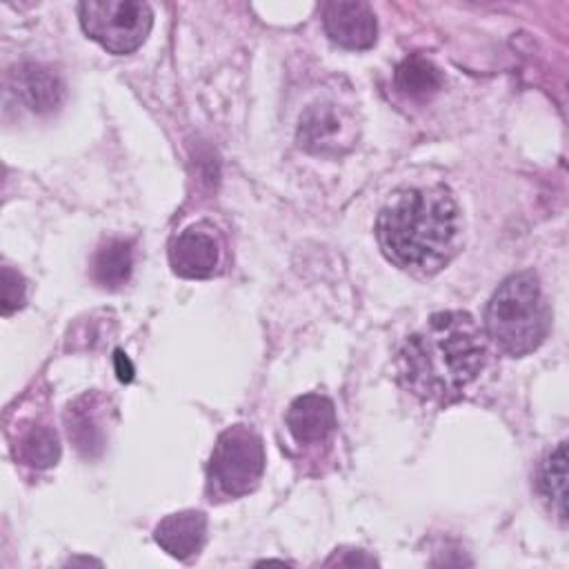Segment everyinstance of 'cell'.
Returning a JSON list of instances; mask_svg holds the SVG:
<instances>
[{
    "label": "cell",
    "instance_id": "9c48e42d",
    "mask_svg": "<svg viewBox=\"0 0 569 569\" xmlns=\"http://www.w3.org/2000/svg\"><path fill=\"white\" fill-rule=\"evenodd\" d=\"M11 93L33 113H49L60 107L64 84L60 76L38 62H20L9 71Z\"/></svg>",
    "mask_w": 569,
    "mask_h": 569
},
{
    "label": "cell",
    "instance_id": "52a82bcc",
    "mask_svg": "<svg viewBox=\"0 0 569 569\" xmlns=\"http://www.w3.org/2000/svg\"><path fill=\"white\" fill-rule=\"evenodd\" d=\"M322 27L338 47L362 51L376 42L378 24L367 2H327L322 7Z\"/></svg>",
    "mask_w": 569,
    "mask_h": 569
},
{
    "label": "cell",
    "instance_id": "8fae6325",
    "mask_svg": "<svg viewBox=\"0 0 569 569\" xmlns=\"http://www.w3.org/2000/svg\"><path fill=\"white\" fill-rule=\"evenodd\" d=\"M204 538L207 516L196 509L169 513L153 529V540L178 560H187L198 553L204 545Z\"/></svg>",
    "mask_w": 569,
    "mask_h": 569
},
{
    "label": "cell",
    "instance_id": "8992f818",
    "mask_svg": "<svg viewBox=\"0 0 569 569\" xmlns=\"http://www.w3.org/2000/svg\"><path fill=\"white\" fill-rule=\"evenodd\" d=\"M173 273L191 280L211 278L220 264V240L207 224H191L169 244Z\"/></svg>",
    "mask_w": 569,
    "mask_h": 569
},
{
    "label": "cell",
    "instance_id": "4fadbf2b",
    "mask_svg": "<svg viewBox=\"0 0 569 569\" xmlns=\"http://www.w3.org/2000/svg\"><path fill=\"white\" fill-rule=\"evenodd\" d=\"M133 271V244L131 240L109 238L91 258V278L104 289H118L129 282Z\"/></svg>",
    "mask_w": 569,
    "mask_h": 569
},
{
    "label": "cell",
    "instance_id": "6da1fadb",
    "mask_svg": "<svg viewBox=\"0 0 569 569\" xmlns=\"http://www.w3.org/2000/svg\"><path fill=\"white\" fill-rule=\"evenodd\" d=\"M487 362V336L467 311H438L398 351V380L420 400L451 402Z\"/></svg>",
    "mask_w": 569,
    "mask_h": 569
},
{
    "label": "cell",
    "instance_id": "30bf717a",
    "mask_svg": "<svg viewBox=\"0 0 569 569\" xmlns=\"http://www.w3.org/2000/svg\"><path fill=\"white\" fill-rule=\"evenodd\" d=\"M284 425L298 445H320L336 429V407L320 393L298 396L284 413Z\"/></svg>",
    "mask_w": 569,
    "mask_h": 569
},
{
    "label": "cell",
    "instance_id": "e0dca14e",
    "mask_svg": "<svg viewBox=\"0 0 569 569\" xmlns=\"http://www.w3.org/2000/svg\"><path fill=\"white\" fill-rule=\"evenodd\" d=\"M24 278L11 267H2V313L9 316L13 309L24 305Z\"/></svg>",
    "mask_w": 569,
    "mask_h": 569
},
{
    "label": "cell",
    "instance_id": "7a4b0ae2",
    "mask_svg": "<svg viewBox=\"0 0 569 569\" xmlns=\"http://www.w3.org/2000/svg\"><path fill=\"white\" fill-rule=\"evenodd\" d=\"M376 238L398 269L416 276L438 273L460 249V209L440 184L398 189L376 218Z\"/></svg>",
    "mask_w": 569,
    "mask_h": 569
},
{
    "label": "cell",
    "instance_id": "5b68a950",
    "mask_svg": "<svg viewBox=\"0 0 569 569\" xmlns=\"http://www.w3.org/2000/svg\"><path fill=\"white\" fill-rule=\"evenodd\" d=\"M84 33L113 56L136 51L149 36L153 13L140 0H87L78 4Z\"/></svg>",
    "mask_w": 569,
    "mask_h": 569
},
{
    "label": "cell",
    "instance_id": "ac0fdd59",
    "mask_svg": "<svg viewBox=\"0 0 569 569\" xmlns=\"http://www.w3.org/2000/svg\"><path fill=\"white\" fill-rule=\"evenodd\" d=\"M113 362H116L118 380H120V382H131V380H133V365H131V360H129L120 349H116Z\"/></svg>",
    "mask_w": 569,
    "mask_h": 569
},
{
    "label": "cell",
    "instance_id": "7c38bea8",
    "mask_svg": "<svg viewBox=\"0 0 569 569\" xmlns=\"http://www.w3.org/2000/svg\"><path fill=\"white\" fill-rule=\"evenodd\" d=\"M102 398L98 393H84L67 407L64 422L69 440L84 458H98L104 449L107 429L102 422Z\"/></svg>",
    "mask_w": 569,
    "mask_h": 569
},
{
    "label": "cell",
    "instance_id": "9a60e30c",
    "mask_svg": "<svg viewBox=\"0 0 569 569\" xmlns=\"http://www.w3.org/2000/svg\"><path fill=\"white\" fill-rule=\"evenodd\" d=\"M393 87L407 98L425 100L442 87V73L431 60L407 56L393 71Z\"/></svg>",
    "mask_w": 569,
    "mask_h": 569
},
{
    "label": "cell",
    "instance_id": "ba28073f",
    "mask_svg": "<svg viewBox=\"0 0 569 569\" xmlns=\"http://www.w3.org/2000/svg\"><path fill=\"white\" fill-rule=\"evenodd\" d=\"M298 142L311 153H338L351 144V129L333 102H318L300 116Z\"/></svg>",
    "mask_w": 569,
    "mask_h": 569
},
{
    "label": "cell",
    "instance_id": "277c9868",
    "mask_svg": "<svg viewBox=\"0 0 569 569\" xmlns=\"http://www.w3.org/2000/svg\"><path fill=\"white\" fill-rule=\"evenodd\" d=\"M264 471L262 438L247 425L224 429L211 451L207 480L222 498H240L253 491Z\"/></svg>",
    "mask_w": 569,
    "mask_h": 569
},
{
    "label": "cell",
    "instance_id": "2e32d148",
    "mask_svg": "<svg viewBox=\"0 0 569 569\" xmlns=\"http://www.w3.org/2000/svg\"><path fill=\"white\" fill-rule=\"evenodd\" d=\"M567 458H565V442H560L553 451L547 453L538 469V489L540 493L556 505L560 518H565V502H567Z\"/></svg>",
    "mask_w": 569,
    "mask_h": 569
},
{
    "label": "cell",
    "instance_id": "5bb4252c",
    "mask_svg": "<svg viewBox=\"0 0 569 569\" xmlns=\"http://www.w3.org/2000/svg\"><path fill=\"white\" fill-rule=\"evenodd\" d=\"M16 458L33 469L53 467L60 458V442L56 429L42 422H31L29 427H22L16 440Z\"/></svg>",
    "mask_w": 569,
    "mask_h": 569
},
{
    "label": "cell",
    "instance_id": "3957f363",
    "mask_svg": "<svg viewBox=\"0 0 569 569\" xmlns=\"http://www.w3.org/2000/svg\"><path fill=\"white\" fill-rule=\"evenodd\" d=\"M551 311L533 271L505 278L485 309V336L507 356L520 358L542 345Z\"/></svg>",
    "mask_w": 569,
    "mask_h": 569
}]
</instances>
